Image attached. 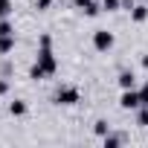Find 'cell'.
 <instances>
[{"instance_id":"6da1fadb","label":"cell","mask_w":148,"mask_h":148,"mask_svg":"<svg viewBox=\"0 0 148 148\" xmlns=\"http://www.w3.org/2000/svg\"><path fill=\"white\" fill-rule=\"evenodd\" d=\"M35 61L47 70V76H55V73H58V61L52 55V38L49 35H41V49H38V58Z\"/></svg>"},{"instance_id":"7a4b0ae2","label":"cell","mask_w":148,"mask_h":148,"mask_svg":"<svg viewBox=\"0 0 148 148\" xmlns=\"http://www.w3.org/2000/svg\"><path fill=\"white\" fill-rule=\"evenodd\" d=\"M113 44H116L113 32H108V29H96V32H93V49H96V52H110Z\"/></svg>"},{"instance_id":"3957f363","label":"cell","mask_w":148,"mask_h":148,"mask_svg":"<svg viewBox=\"0 0 148 148\" xmlns=\"http://www.w3.org/2000/svg\"><path fill=\"white\" fill-rule=\"evenodd\" d=\"M82 102V93L76 90V87H58V93H55V105H79Z\"/></svg>"},{"instance_id":"277c9868","label":"cell","mask_w":148,"mask_h":148,"mask_svg":"<svg viewBox=\"0 0 148 148\" xmlns=\"http://www.w3.org/2000/svg\"><path fill=\"white\" fill-rule=\"evenodd\" d=\"M142 102H139V90L136 87H131V90H122V96H119V108L122 110H136Z\"/></svg>"},{"instance_id":"5b68a950","label":"cell","mask_w":148,"mask_h":148,"mask_svg":"<svg viewBox=\"0 0 148 148\" xmlns=\"http://www.w3.org/2000/svg\"><path fill=\"white\" fill-rule=\"evenodd\" d=\"M131 21L134 23H145L148 21V6L145 3H134L131 6Z\"/></svg>"},{"instance_id":"8992f818","label":"cell","mask_w":148,"mask_h":148,"mask_svg":"<svg viewBox=\"0 0 148 148\" xmlns=\"http://www.w3.org/2000/svg\"><path fill=\"white\" fill-rule=\"evenodd\" d=\"M116 82H119V87H122V90H131V87H136V76H134L131 70H122L119 76H116Z\"/></svg>"},{"instance_id":"52a82bcc","label":"cell","mask_w":148,"mask_h":148,"mask_svg":"<svg viewBox=\"0 0 148 148\" xmlns=\"http://www.w3.org/2000/svg\"><path fill=\"white\" fill-rule=\"evenodd\" d=\"M15 49V35H0V55H9Z\"/></svg>"},{"instance_id":"ba28073f","label":"cell","mask_w":148,"mask_h":148,"mask_svg":"<svg viewBox=\"0 0 148 148\" xmlns=\"http://www.w3.org/2000/svg\"><path fill=\"white\" fill-rule=\"evenodd\" d=\"M29 79H32V82H44V79H49V76H47V70L35 61V64L29 67Z\"/></svg>"},{"instance_id":"9c48e42d","label":"cell","mask_w":148,"mask_h":148,"mask_svg":"<svg viewBox=\"0 0 148 148\" xmlns=\"http://www.w3.org/2000/svg\"><path fill=\"white\" fill-rule=\"evenodd\" d=\"M9 113H12V116H23V113H26V102H23V99L9 102Z\"/></svg>"},{"instance_id":"30bf717a","label":"cell","mask_w":148,"mask_h":148,"mask_svg":"<svg viewBox=\"0 0 148 148\" xmlns=\"http://www.w3.org/2000/svg\"><path fill=\"white\" fill-rule=\"evenodd\" d=\"M136 125L139 128H148V105H139L136 108Z\"/></svg>"},{"instance_id":"8fae6325","label":"cell","mask_w":148,"mask_h":148,"mask_svg":"<svg viewBox=\"0 0 148 148\" xmlns=\"http://www.w3.org/2000/svg\"><path fill=\"white\" fill-rule=\"evenodd\" d=\"M93 131H96V136H108V134H110V125H108V119H99V122L93 125Z\"/></svg>"},{"instance_id":"7c38bea8","label":"cell","mask_w":148,"mask_h":148,"mask_svg":"<svg viewBox=\"0 0 148 148\" xmlns=\"http://www.w3.org/2000/svg\"><path fill=\"white\" fill-rule=\"evenodd\" d=\"M122 0H102V12H119Z\"/></svg>"},{"instance_id":"4fadbf2b","label":"cell","mask_w":148,"mask_h":148,"mask_svg":"<svg viewBox=\"0 0 148 148\" xmlns=\"http://www.w3.org/2000/svg\"><path fill=\"white\" fill-rule=\"evenodd\" d=\"M105 139V148H116V145H122V136H116V134H108V136H102Z\"/></svg>"},{"instance_id":"5bb4252c","label":"cell","mask_w":148,"mask_h":148,"mask_svg":"<svg viewBox=\"0 0 148 148\" xmlns=\"http://www.w3.org/2000/svg\"><path fill=\"white\" fill-rule=\"evenodd\" d=\"M12 15V0H0V21Z\"/></svg>"},{"instance_id":"9a60e30c","label":"cell","mask_w":148,"mask_h":148,"mask_svg":"<svg viewBox=\"0 0 148 148\" xmlns=\"http://www.w3.org/2000/svg\"><path fill=\"white\" fill-rule=\"evenodd\" d=\"M0 35H15V26L9 23V18H3V21H0Z\"/></svg>"},{"instance_id":"2e32d148","label":"cell","mask_w":148,"mask_h":148,"mask_svg":"<svg viewBox=\"0 0 148 148\" xmlns=\"http://www.w3.org/2000/svg\"><path fill=\"white\" fill-rule=\"evenodd\" d=\"M99 12H102V3H96V0H93V3H90V6L84 9V15H87V18H96Z\"/></svg>"},{"instance_id":"e0dca14e","label":"cell","mask_w":148,"mask_h":148,"mask_svg":"<svg viewBox=\"0 0 148 148\" xmlns=\"http://www.w3.org/2000/svg\"><path fill=\"white\" fill-rule=\"evenodd\" d=\"M139 102L148 105V82H142V87H139Z\"/></svg>"},{"instance_id":"ac0fdd59","label":"cell","mask_w":148,"mask_h":148,"mask_svg":"<svg viewBox=\"0 0 148 148\" xmlns=\"http://www.w3.org/2000/svg\"><path fill=\"white\" fill-rule=\"evenodd\" d=\"M49 6H52V0H38V3H35V9H38V12H47Z\"/></svg>"},{"instance_id":"d6986e66","label":"cell","mask_w":148,"mask_h":148,"mask_svg":"<svg viewBox=\"0 0 148 148\" xmlns=\"http://www.w3.org/2000/svg\"><path fill=\"white\" fill-rule=\"evenodd\" d=\"M73 3H76V9H82V12H84V9L93 3V0H73Z\"/></svg>"},{"instance_id":"ffe728a7","label":"cell","mask_w":148,"mask_h":148,"mask_svg":"<svg viewBox=\"0 0 148 148\" xmlns=\"http://www.w3.org/2000/svg\"><path fill=\"white\" fill-rule=\"evenodd\" d=\"M6 93H9V82H6V79H0V96H6Z\"/></svg>"},{"instance_id":"44dd1931","label":"cell","mask_w":148,"mask_h":148,"mask_svg":"<svg viewBox=\"0 0 148 148\" xmlns=\"http://www.w3.org/2000/svg\"><path fill=\"white\" fill-rule=\"evenodd\" d=\"M134 3H136V0H122V9H128V12H131V6H134Z\"/></svg>"},{"instance_id":"7402d4cb","label":"cell","mask_w":148,"mask_h":148,"mask_svg":"<svg viewBox=\"0 0 148 148\" xmlns=\"http://www.w3.org/2000/svg\"><path fill=\"white\" fill-rule=\"evenodd\" d=\"M142 67H145V70H148V55H142Z\"/></svg>"}]
</instances>
